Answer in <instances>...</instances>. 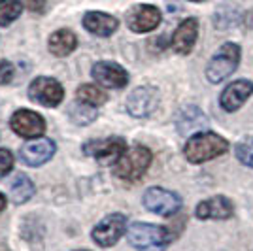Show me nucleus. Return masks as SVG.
Masks as SVG:
<instances>
[{
	"label": "nucleus",
	"instance_id": "1",
	"mask_svg": "<svg viewBox=\"0 0 253 251\" xmlns=\"http://www.w3.org/2000/svg\"><path fill=\"white\" fill-rule=\"evenodd\" d=\"M227 149H229V142L225 138H221L215 132H210V130H202L189 138L183 153L189 163L201 165V163H206V161H211V159L227 153Z\"/></svg>",
	"mask_w": 253,
	"mask_h": 251
},
{
	"label": "nucleus",
	"instance_id": "2",
	"mask_svg": "<svg viewBox=\"0 0 253 251\" xmlns=\"http://www.w3.org/2000/svg\"><path fill=\"white\" fill-rule=\"evenodd\" d=\"M130 246L138 251H165L172 242L169 229L149 225V223H132L126 230Z\"/></svg>",
	"mask_w": 253,
	"mask_h": 251
},
{
	"label": "nucleus",
	"instance_id": "3",
	"mask_svg": "<svg viewBox=\"0 0 253 251\" xmlns=\"http://www.w3.org/2000/svg\"><path fill=\"white\" fill-rule=\"evenodd\" d=\"M151 165V151L144 146L126 149L125 155L114 165V174L123 181H138Z\"/></svg>",
	"mask_w": 253,
	"mask_h": 251
},
{
	"label": "nucleus",
	"instance_id": "4",
	"mask_svg": "<svg viewBox=\"0 0 253 251\" xmlns=\"http://www.w3.org/2000/svg\"><path fill=\"white\" fill-rule=\"evenodd\" d=\"M240 64V47L236 43H223L206 66V78L210 84H219L227 80Z\"/></svg>",
	"mask_w": 253,
	"mask_h": 251
},
{
	"label": "nucleus",
	"instance_id": "5",
	"mask_svg": "<svg viewBox=\"0 0 253 251\" xmlns=\"http://www.w3.org/2000/svg\"><path fill=\"white\" fill-rule=\"evenodd\" d=\"M126 144L123 138H106V140H93L84 146V153L96 159L100 165H116L125 155Z\"/></svg>",
	"mask_w": 253,
	"mask_h": 251
},
{
	"label": "nucleus",
	"instance_id": "6",
	"mask_svg": "<svg viewBox=\"0 0 253 251\" xmlns=\"http://www.w3.org/2000/svg\"><path fill=\"white\" fill-rule=\"evenodd\" d=\"M29 96L31 100L45 108H57L64 100V89L53 78H36L29 87Z\"/></svg>",
	"mask_w": 253,
	"mask_h": 251
},
{
	"label": "nucleus",
	"instance_id": "7",
	"mask_svg": "<svg viewBox=\"0 0 253 251\" xmlns=\"http://www.w3.org/2000/svg\"><path fill=\"white\" fill-rule=\"evenodd\" d=\"M142 200H144V206H146L149 211H153V213H157V215H165V217L174 215L179 209V206H181V199H179L178 195L172 193V191H167V189H163V187L148 189V191L144 193V199Z\"/></svg>",
	"mask_w": 253,
	"mask_h": 251
},
{
	"label": "nucleus",
	"instance_id": "8",
	"mask_svg": "<svg viewBox=\"0 0 253 251\" xmlns=\"http://www.w3.org/2000/svg\"><path fill=\"white\" fill-rule=\"evenodd\" d=\"M126 230V217L123 213H112L100 221L93 229V240L102 246V248H110L117 244V240L125 234Z\"/></svg>",
	"mask_w": 253,
	"mask_h": 251
},
{
	"label": "nucleus",
	"instance_id": "9",
	"mask_svg": "<svg viewBox=\"0 0 253 251\" xmlns=\"http://www.w3.org/2000/svg\"><path fill=\"white\" fill-rule=\"evenodd\" d=\"M159 104V91L155 87H138L126 98V112L132 117H148L155 112Z\"/></svg>",
	"mask_w": 253,
	"mask_h": 251
},
{
	"label": "nucleus",
	"instance_id": "10",
	"mask_svg": "<svg viewBox=\"0 0 253 251\" xmlns=\"http://www.w3.org/2000/svg\"><path fill=\"white\" fill-rule=\"evenodd\" d=\"M11 130L23 138H40L45 130V121L40 114L32 110H17L11 115Z\"/></svg>",
	"mask_w": 253,
	"mask_h": 251
},
{
	"label": "nucleus",
	"instance_id": "11",
	"mask_svg": "<svg viewBox=\"0 0 253 251\" xmlns=\"http://www.w3.org/2000/svg\"><path fill=\"white\" fill-rule=\"evenodd\" d=\"M161 23V11L151 4H138L126 13V25L132 32H151Z\"/></svg>",
	"mask_w": 253,
	"mask_h": 251
},
{
	"label": "nucleus",
	"instance_id": "12",
	"mask_svg": "<svg viewBox=\"0 0 253 251\" xmlns=\"http://www.w3.org/2000/svg\"><path fill=\"white\" fill-rule=\"evenodd\" d=\"M91 76L95 78V82L108 89H123L128 84V74L126 70L117 63L110 61H100L93 66Z\"/></svg>",
	"mask_w": 253,
	"mask_h": 251
},
{
	"label": "nucleus",
	"instance_id": "13",
	"mask_svg": "<svg viewBox=\"0 0 253 251\" xmlns=\"http://www.w3.org/2000/svg\"><path fill=\"white\" fill-rule=\"evenodd\" d=\"M55 155V142L49 138H34L19 149V157L27 167H42Z\"/></svg>",
	"mask_w": 253,
	"mask_h": 251
},
{
	"label": "nucleus",
	"instance_id": "14",
	"mask_svg": "<svg viewBox=\"0 0 253 251\" xmlns=\"http://www.w3.org/2000/svg\"><path fill=\"white\" fill-rule=\"evenodd\" d=\"M253 94V84L248 80H238L225 87L221 93L219 104L225 112H236L244 106V102Z\"/></svg>",
	"mask_w": 253,
	"mask_h": 251
},
{
	"label": "nucleus",
	"instance_id": "15",
	"mask_svg": "<svg viewBox=\"0 0 253 251\" xmlns=\"http://www.w3.org/2000/svg\"><path fill=\"white\" fill-rule=\"evenodd\" d=\"M197 36H199V21L195 17L181 21L172 34V49L179 55H189L195 47Z\"/></svg>",
	"mask_w": 253,
	"mask_h": 251
},
{
	"label": "nucleus",
	"instance_id": "16",
	"mask_svg": "<svg viewBox=\"0 0 253 251\" xmlns=\"http://www.w3.org/2000/svg\"><path fill=\"white\" fill-rule=\"evenodd\" d=\"M176 126H178L179 134L189 136V134H197V132L206 130L208 128V119L197 106H187L178 114Z\"/></svg>",
	"mask_w": 253,
	"mask_h": 251
},
{
	"label": "nucleus",
	"instance_id": "17",
	"mask_svg": "<svg viewBox=\"0 0 253 251\" xmlns=\"http://www.w3.org/2000/svg\"><path fill=\"white\" fill-rule=\"evenodd\" d=\"M234 213L231 200L225 197H211L202 200L197 206V217L199 219H229Z\"/></svg>",
	"mask_w": 253,
	"mask_h": 251
},
{
	"label": "nucleus",
	"instance_id": "18",
	"mask_svg": "<svg viewBox=\"0 0 253 251\" xmlns=\"http://www.w3.org/2000/svg\"><path fill=\"white\" fill-rule=\"evenodd\" d=\"M84 27L96 36H112L119 27L114 15H108L102 11H87L84 17Z\"/></svg>",
	"mask_w": 253,
	"mask_h": 251
},
{
	"label": "nucleus",
	"instance_id": "19",
	"mask_svg": "<svg viewBox=\"0 0 253 251\" xmlns=\"http://www.w3.org/2000/svg\"><path fill=\"white\" fill-rule=\"evenodd\" d=\"M78 45V38L72 31H66V29H61V31L53 32L51 38H49V51L57 57H66L76 49Z\"/></svg>",
	"mask_w": 253,
	"mask_h": 251
},
{
	"label": "nucleus",
	"instance_id": "20",
	"mask_svg": "<svg viewBox=\"0 0 253 251\" xmlns=\"http://www.w3.org/2000/svg\"><path fill=\"white\" fill-rule=\"evenodd\" d=\"M34 195V183L27 176H17L10 187V199L13 204H23Z\"/></svg>",
	"mask_w": 253,
	"mask_h": 251
},
{
	"label": "nucleus",
	"instance_id": "21",
	"mask_svg": "<svg viewBox=\"0 0 253 251\" xmlns=\"http://www.w3.org/2000/svg\"><path fill=\"white\" fill-rule=\"evenodd\" d=\"M68 115L76 125H89L96 119V110L95 106H89L82 100H78V102L68 106Z\"/></svg>",
	"mask_w": 253,
	"mask_h": 251
},
{
	"label": "nucleus",
	"instance_id": "22",
	"mask_svg": "<svg viewBox=\"0 0 253 251\" xmlns=\"http://www.w3.org/2000/svg\"><path fill=\"white\" fill-rule=\"evenodd\" d=\"M76 96H78V100H82L85 104L89 106H102L108 100V96L106 93L100 89V87H96V85H91V84H84L82 87H78V91H76Z\"/></svg>",
	"mask_w": 253,
	"mask_h": 251
},
{
	"label": "nucleus",
	"instance_id": "23",
	"mask_svg": "<svg viewBox=\"0 0 253 251\" xmlns=\"http://www.w3.org/2000/svg\"><path fill=\"white\" fill-rule=\"evenodd\" d=\"M23 4L19 0H0V27L13 23L21 15Z\"/></svg>",
	"mask_w": 253,
	"mask_h": 251
},
{
	"label": "nucleus",
	"instance_id": "24",
	"mask_svg": "<svg viewBox=\"0 0 253 251\" xmlns=\"http://www.w3.org/2000/svg\"><path fill=\"white\" fill-rule=\"evenodd\" d=\"M236 159L246 165V167L253 168V140L252 138H248V140H244L240 142L238 146H236Z\"/></svg>",
	"mask_w": 253,
	"mask_h": 251
},
{
	"label": "nucleus",
	"instance_id": "25",
	"mask_svg": "<svg viewBox=\"0 0 253 251\" xmlns=\"http://www.w3.org/2000/svg\"><path fill=\"white\" fill-rule=\"evenodd\" d=\"M13 168V155L8 149H0V178L6 176Z\"/></svg>",
	"mask_w": 253,
	"mask_h": 251
},
{
	"label": "nucleus",
	"instance_id": "26",
	"mask_svg": "<svg viewBox=\"0 0 253 251\" xmlns=\"http://www.w3.org/2000/svg\"><path fill=\"white\" fill-rule=\"evenodd\" d=\"M13 78V66L8 61H0V85H6Z\"/></svg>",
	"mask_w": 253,
	"mask_h": 251
},
{
	"label": "nucleus",
	"instance_id": "27",
	"mask_svg": "<svg viewBox=\"0 0 253 251\" xmlns=\"http://www.w3.org/2000/svg\"><path fill=\"white\" fill-rule=\"evenodd\" d=\"M23 4L34 13H42L45 10V0H23Z\"/></svg>",
	"mask_w": 253,
	"mask_h": 251
},
{
	"label": "nucleus",
	"instance_id": "28",
	"mask_svg": "<svg viewBox=\"0 0 253 251\" xmlns=\"http://www.w3.org/2000/svg\"><path fill=\"white\" fill-rule=\"evenodd\" d=\"M4 208H6V197L0 193V211H2Z\"/></svg>",
	"mask_w": 253,
	"mask_h": 251
},
{
	"label": "nucleus",
	"instance_id": "29",
	"mask_svg": "<svg viewBox=\"0 0 253 251\" xmlns=\"http://www.w3.org/2000/svg\"><path fill=\"white\" fill-rule=\"evenodd\" d=\"M191 2H202V0H191Z\"/></svg>",
	"mask_w": 253,
	"mask_h": 251
}]
</instances>
